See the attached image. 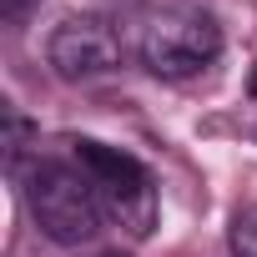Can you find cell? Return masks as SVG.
<instances>
[{
	"instance_id": "1",
	"label": "cell",
	"mask_w": 257,
	"mask_h": 257,
	"mask_svg": "<svg viewBox=\"0 0 257 257\" xmlns=\"http://www.w3.org/2000/svg\"><path fill=\"white\" fill-rule=\"evenodd\" d=\"M26 207H31L36 227L51 242H61V247L91 242L101 232V222H106L91 177L81 167H66V162H36L31 167V177H26Z\"/></svg>"
},
{
	"instance_id": "4",
	"label": "cell",
	"mask_w": 257,
	"mask_h": 257,
	"mask_svg": "<svg viewBox=\"0 0 257 257\" xmlns=\"http://www.w3.org/2000/svg\"><path fill=\"white\" fill-rule=\"evenodd\" d=\"M46 61L61 81H91V76H106L121 66V36L101 16H71L51 31Z\"/></svg>"
},
{
	"instance_id": "2",
	"label": "cell",
	"mask_w": 257,
	"mask_h": 257,
	"mask_svg": "<svg viewBox=\"0 0 257 257\" xmlns=\"http://www.w3.org/2000/svg\"><path fill=\"white\" fill-rule=\"evenodd\" d=\"M76 147V167L91 177L96 197H101V212L106 222L126 227L132 237H147L152 222H157V187H152V172L121 147H106V142H71Z\"/></svg>"
},
{
	"instance_id": "5",
	"label": "cell",
	"mask_w": 257,
	"mask_h": 257,
	"mask_svg": "<svg viewBox=\"0 0 257 257\" xmlns=\"http://www.w3.org/2000/svg\"><path fill=\"white\" fill-rule=\"evenodd\" d=\"M227 247H232V257H257V207L237 212V222L227 232Z\"/></svg>"
},
{
	"instance_id": "8",
	"label": "cell",
	"mask_w": 257,
	"mask_h": 257,
	"mask_svg": "<svg viewBox=\"0 0 257 257\" xmlns=\"http://www.w3.org/2000/svg\"><path fill=\"white\" fill-rule=\"evenodd\" d=\"M106 257H121V252H106Z\"/></svg>"
},
{
	"instance_id": "6",
	"label": "cell",
	"mask_w": 257,
	"mask_h": 257,
	"mask_svg": "<svg viewBox=\"0 0 257 257\" xmlns=\"http://www.w3.org/2000/svg\"><path fill=\"white\" fill-rule=\"evenodd\" d=\"M26 142H31V121H26V116H21L16 106H6V162H11V167L21 162Z\"/></svg>"
},
{
	"instance_id": "7",
	"label": "cell",
	"mask_w": 257,
	"mask_h": 257,
	"mask_svg": "<svg viewBox=\"0 0 257 257\" xmlns=\"http://www.w3.org/2000/svg\"><path fill=\"white\" fill-rule=\"evenodd\" d=\"M31 11V0H0V16H6V21H21Z\"/></svg>"
},
{
	"instance_id": "3",
	"label": "cell",
	"mask_w": 257,
	"mask_h": 257,
	"mask_svg": "<svg viewBox=\"0 0 257 257\" xmlns=\"http://www.w3.org/2000/svg\"><path fill=\"white\" fill-rule=\"evenodd\" d=\"M137 56L152 76L162 81H187L197 71H207L217 56H222V26L207 16V11H162L147 21L142 41H137Z\"/></svg>"
}]
</instances>
